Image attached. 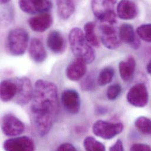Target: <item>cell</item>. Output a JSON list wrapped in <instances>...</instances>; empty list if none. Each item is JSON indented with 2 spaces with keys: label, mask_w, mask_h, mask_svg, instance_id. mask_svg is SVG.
<instances>
[{
  "label": "cell",
  "mask_w": 151,
  "mask_h": 151,
  "mask_svg": "<svg viewBox=\"0 0 151 151\" xmlns=\"http://www.w3.org/2000/svg\"><path fill=\"white\" fill-rule=\"evenodd\" d=\"M148 92L144 83H138L132 86L127 95L128 102L136 107H144L148 102Z\"/></svg>",
  "instance_id": "9"
},
{
  "label": "cell",
  "mask_w": 151,
  "mask_h": 151,
  "mask_svg": "<svg viewBox=\"0 0 151 151\" xmlns=\"http://www.w3.org/2000/svg\"><path fill=\"white\" fill-rule=\"evenodd\" d=\"M62 102L65 110L71 114H77L81 106L79 93L74 89L65 90L61 96Z\"/></svg>",
  "instance_id": "12"
},
{
  "label": "cell",
  "mask_w": 151,
  "mask_h": 151,
  "mask_svg": "<svg viewBox=\"0 0 151 151\" xmlns=\"http://www.w3.org/2000/svg\"><path fill=\"white\" fill-rule=\"evenodd\" d=\"M117 13L121 19H132L138 15V7L136 4L131 1H121L118 4Z\"/></svg>",
  "instance_id": "17"
},
{
  "label": "cell",
  "mask_w": 151,
  "mask_h": 151,
  "mask_svg": "<svg viewBox=\"0 0 151 151\" xmlns=\"http://www.w3.org/2000/svg\"><path fill=\"white\" fill-rule=\"evenodd\" d=\"M29 54L31 58L37 63H41L47 58L46 50L40 40L33 38L29 45Z\"/></svg>",
  "instance_id": "16"
},
{
  "label": "cell",
  "mask_w": 151,
  "mask_h": 151,
  "mask_svg": "<svg viewBox=\"0 0 151 151\" xmlns=\"http://www.w3.org/2000/svg\"><path fill=\"white\" fill-rule=\"evenodd\" d=\"M84 35L87 42L94 47H98L99 42L95 34V24L88 22L84 25Z\"/></svg>",
  "instance_id": "22"
},
{
  "label": "cell",
  "mask_w": 151,
  "mask_h": 151,
  "mask_svg": "<svg viewBox=\"0 0 151 151\" xmlns=\"http://www.w3.org/2000/svg\"><path fill=\"white\" fill-rule=\"evenodd\" d=\"M135 125L141 133L151 135V120L150 119L145 116H140L136 119Z\"/></svg>",
  "instance_id": "25"
},
{
  "label": "cell",
  "mask_w": 151,
  "mask_h": 151,
  "mask_svg": "<svg viewBox=\"0 0 151 151\" xmlns=\"http://www.w3.org/2000/svg\"><path fill=\"white\" fill-rule=\"evenodd\" d=\"M86 63L82 59L76 58L67 68L66 76L73 81L81 79L86 73Z\"/></svg>",
  "instance_id": "15"
},
{
  "label": "cell",
  "mask_w": 151,
  "mask_h": 151,
  "mask_svg": "<svg viewBox=\"0 0 151 151\" xmlns=\"http://www.w3.org/2000/svg\"><path fill=\"white\" fill-rule=\"evenodd\" d=\"M57 151H78L74 145L70 143H65L61 145Z\"/></svg>",
  "instance_id": "30"
},
{
  "label": "cell",
  "mask_w": 151,
  "mask_h": 151,
  "mask_svg": "<svg viewBox=\"0 0 151 151\" xmlns=\"http://www.w3.org/2000/svg\"><path fill=\"white\" fill-rule=\"evenodd\" d=\"M57 5L58 15L63 19H68L75 11L76 6L73 1H57Z\"/></svg>",
  "instance_id": "20"
},
{
  "label": "cell",
  "mask_w": 151,
  "mask_h": 151,
  "mask_svg": "<svg viewBox=\"0 0 151 151\" xmlns=\"http://www.w3.org/2000/svg\"><path fill=\"white\" fill-rule=\"evenodd\" d=\"M5 151H34V141L28 137H21L8 139L3 145Z\"/></svg>",
  "instance_id": "10"
},
{
  "label": "cell",
  "mask_w": 151,
  "mask_h": 151,
  "mask_svg": "<svg viewBox=\"0 0 151 151\" xmlns=\"http://www.w3.org/2000/svg\"><path fill=\"white\" fill-rule=\"evenodd\" d=\"M109 151H124L122 141L120 139H118L116 143L109 148Z\"/></svg>",
  "instance_id": "31"
},
{
  "label": "cell",
  "mask_w": 151,
  "mask_h": 151,
  "mask_svg": "<svg viewBox=\"0 0 151 151\" xmlns=\"http://www.w3.org/2000/svg\"><path fill=\"white\" fill-rule=\"evenodd\" d=\"M9 2V1H4V0H2V1H0V2H1V4H5L8 3Z\"/></svg>",
  "instance_id": "33"
},
{
  "label": "cell",
  "mask_w": 151,
  "mask_h": 151,
  "mask_svg": "<svg viewBox=\"0 0 151 151\" xmlns=\"http://www.w3.org/2000/svg\"><path fill=\"white\" fill-rule=\"evenodd\" d=\"M136 67V61L133 57H129L125 61L119 64L120 76L123 81L128 82L133 78Z\"/></svg>",
  "instance_id": "19"
},
{
  "label": "cell",
  "mask_w": 151,
  "mask_h": 151,
  "mask_svg": "<svg viewBox=\"0 0 151 151\" xmlns=\"http://www.w3.org/2000/svg\"><path fill=\"white\" fill-rule=\"evenodd\" d=\"M17 93V85L15 78L4 80L0 84L1 99L6 102L14 99Z\"/></svg>",
  "instance_id": "18"
},
{
  "label": "cell",
  "mask_w": 151,
  "mask_h": 151,
  "mask_svg": "<svg viewBox=\"0 0 151 151\" xmlns=\"http://www.w3.org/2000/svg\"><path fill=\"white\" fill-rule=\"evenodd\" d=\"M18 4L22 11L29 14L46 13L52 6L51 1H19Z\"/></svg>",
  "instance_id": "11"
},
{
  "label": "cell",
  "mask_w": 151,
  "mask_h": 151,
  "mask_svg": "<svg viewBox=\"0 0 151 151\" xmlns=\"http://www.w3.org/2000/svg\"><path fill=\"white\" fill-rule=\"evenodd\" d=\"M119 37L121 41L132 45L138 38L134 32L133 27L129 24H123L119 28Z\"/></svg>",
  "instance_id": "21"
},
{
  "label": "cell",
  "mask_w": 151,
  "mask_h": 151,
  "mask_svg": "<svg viewBox=\"0 0 151 151\" xmlns=\"http://www.w3.org/2000/svg\"><path fill=\"white\" fill-rule=\"evenodd\" d=\"M17 85V93L14 101L18 105L27 104L33 96V88L30 79L27 77L15 78Z\"/></svg>",
  "instance_id": "6"
},
{
  "label": "cell",
  "mask_w": 151,
  "mask_h": 151,
  "mask_svg": "<svg viewBox=\"0 0 151 151\" xmlns=\"http://www.w3.org/2000/svg\"><path fill=\"white\" fill-rule=\"evenodd\" d=\"M95 79L93 76H87L81 82V88L84 91H90L95 86Z\"/></svg>",
  "instance_id": "28"
},
{
  "label": "cell",
  "mask_w": 151,
  "mask_h": 151,
  "mask_svg": "<svg viewBox=\"0 0 151 151\" xmlns=\"http://www.w3.org/2000/svg\"><path fill=\"white\" fill-rule=\"evenodd\" d=\"M47 44L49 49L54 54H60L65 50L66 42L63 34L58 31H52L48 34Z\"/></svg>",
  "instance_id": "14"
},
{
  "label": "cell",
  "mask_w": 151,
  "mask_h": 151,
  "mask_svg": "<svg viewBox=\"0 0 151 151\" xmlns=\"http://www.w3.org/2000/svg\"><path fill=\"white\" fill-rule=\"evenodd\" d=\"M83 147L86 151H105V145L92 137H88L84 139Z\"/></svg>",
  "instance_id": "23"
},
{
  "label": "cell",
  "mask_w": 151,
  "mask_h": 151,
  "mask_svg": "<svg viewBox=\"0 0 151 151\" xmlns=\"http://www.w3.org/2000/svg\"><path fill=\"white\" fill-rule=\"evenodd\" d=\"M138 36L145 41L151 42V24H144L137 29Z\"/></svg>",
  "instance_id": "26"
},
{
  "label": "cell",
  "mask_w": 151,
  "mask_h": 151,
  "mask_svg": "<svg viewBox=\"0 0 151 151\" xmlns=\"http://www.w3.org/2000/svg\"><path fill=\"white\" fill-rule=\"evenodd\" d=\"M69 42L73 54L83 60L86 64L92 63L95 58L93 48L87 42L84 33L79 28H73L69 34Z\"/></svg>",
  "instance_id": "2"
},
{
  "label": "cell",
  "mask_w": 151,
  "mask_h": 151,
  "mask_svg": "<svg viewBox=\"0 0 151 151\" xmlns=\"http://www.w3.org/2000/svg\"><path fill=\"white\" fill-rule=\"evenodd\" d=\"M121 92V86L119 84L115 83L111 85L107 89L106 96L110 100H115Z\"/></svg>",
  "instance_id": "27"
},
{
  "label": "cell",
  "mask_w": 151,
  "mask_h": 151,
  "mask_svg": "<svg viewBox=\"0 0 151 151\" xmlns=\"http://www.w3.org/2000/svg\"><path fill=\"white\" fill-rule=\"evenodd\" d=\"M116 1H92V9L95 17L102 22L115 25L116 15L114 11Z\"/></svg>",
  "instance_id": "4"
},
{
  "label": "cell",
  "mask_w": 151,
  "mask_h": 151,
  "mask_svg": "<svg viewBox=\"0 0 151 151\" xmlns=\"http://www.w3.org/2000/svg\"><path fill=\"white\" fill-rule=\"evenodd\" d=\"M29 35L22 28H15L9 31L6 40V48L8 52L14 55H23L28 47Z\"/></svg>",
  "instance_id": "3"
},
{
  "label": "cell",
  "mask_w": 151,
  "mask_h": 151,
  "mask_svg": "<svg viewBox=\"0 0 151 151\" xmlns=\"http://www.w3.org/2000/svg\"><path fill=\"white\" fill-rule=\"evenodd\" d=\"M52 22L51 15L46 12L30 18L28 19V25L34 31L42 32L51 26Z\"/></svg>",
  "instance_id": "13"
},
{
  "label": "cell",
  "mask_w": 151,
  "mask_h": 151,
  "mask_svg": "<svg viewBox=\"0 0 151 151\" xmlns=\"http://www.w3.org/2000/svg\"><path fill=\"white\" fill-rule=\"evenodd\" d=\"M101 40L104 45L109 50H115L119 47L121 40L117 28L114 25L105 24L100 26Z\"/></svg>",
  "instance_id": "7"
},
{
  "label": "cell",
  "mask_w": 151,
  "mask_h": 151,
  "mask_svg": "<svg viewBox=\"0 0 151 151\" xmlns=\"http://www.w3.org/2000/svg\"><path fill=\"white\" fill-rule=\"evenodd\" d=\"M124 129L121 123H112L105 121L98 120L92 126L93 134L102 139H111L119 134Z\"/></svg>",
  "instance_id": "5"
},
{
  "label": "cell",
  "mask_w": 151,
  "mask_h": 151,
  "mask_svg": "<svg viewBox=\"0 0 151 151\" xmlns=\"http://www.w3.org/2000/svg\"><path fill=\"white\" fill-rule=\"evenodd\" d=\"M114 70L110 67H106L101 70L98 78V84L99 86H105L109 83L114 77Z\"/></svg>",
  "instance_id": "24"
},
{
  "label": "cell",
  "mask_w": 151,
  "mask_h": 151,
  "mask_svg": "<svg viewBox=\"0 0 151 151\" xmlns=\"http://www.w3.org/2000/svg\"><path fill=\"white\" fill-rule=\"evenodd\" d=\"M130 151H151V149L147 144H135L131 147Z\"/></svg>",
  "instance_id": "29"
},
{
  "label": "cell",
  "mask_w": 151,
  "mask_h": 151,
  "mask_svg": "<svg viewBox=\"0 0 151 151\" xmlns=\"http://www.w3.org/2000/svg\"><path fill=\"white\" fill-rule=\"evenodd\" d=\"M1 129L6 136L16 137L23 133L25 130V125L15 116L11 114H8L2 118Z\"/></svg>",
  "instance_id": "8"
},
{
  "label": "cell",
  "mask_w": 151,
  "mask_h": 151,
  "mask_svg": "<svg viewBox=\"0 0 151 151\" xmlns=\"http://www.w3.org/2000/svg\"><path fill=\"white\" fill-rule=\"evenodd\" d=\"M147 70L148 74L151 76V60L147 65Z\"/></svg>",
  "instance_id": "32"
},
{
  "label": "cell",
  "mask_w": 151,
  "mask_h": 151,
  "mask_svg": "<svg viewBox=\"0 0 151 151\" xmlns=\"http://www.w3.org/2000/svg\"><path fill=\"white\" fill-rule=\"evenodd\" d=\"M58 111L57 85L48 81L37 80L34 86L31 112L37 131L40 136L44 137L50 132Z\"/></svg>",
  "instance_id": "1"
}]
</instances>
